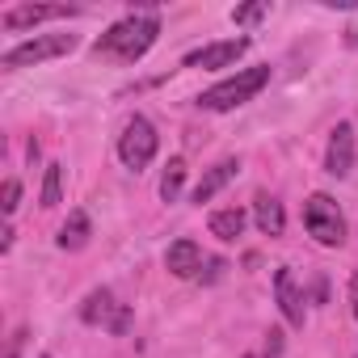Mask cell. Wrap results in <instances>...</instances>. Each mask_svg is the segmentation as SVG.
I'll use <instances>...</instances> for the list:
<instances>
[{
	"mask_svg": "<svg viewBox=\"0 0 358 358\" xmlns=\"http://www.w3.org/2000/svg\"><path fill=\"white\" fill-rule=\"evenodd\" d=\"M274 291H278V308H282L287 324L303 329V295H299V287H295V274H291L287 266L274 274Z\"/></svg>",
	"mask_w": 358,
	"mask_h": 358,
	"instance_id": "10",
	"label": "cell"
},
{
	"mask_svg": "<svg viewBox=\"0 0 358 358\" xmlns=\"http://www.w3.org/2000/svg\"><path fill=\"white\" fill-rule=\"evenodd\" d=\"M72 47H76V34H43V38H30V43L5 51V68H30V64H43V59L68 55Z\"/></svg>",
	"mask_w": 358,
	"mask_h": 358,
	"instance_id": "5",
	"label": "cell"
},
{
	"mask_svg": "<svg viewBox=\"0 0 358 358\" xmlns=\"http://www.w3.org/2000/svg\"><path fill=\"white\" fill-rule=\"evenodd\" d=\"M160 34V22L156 17H122L118 26H110L101 38H97V51L106 55H118L122 64H135Z\"/></svg>",
	"mask_w": 358,
	"mask_h": 358,
	"instance_id": "1",
	"label": "cell"
},
{
	"mask_svg": "<svg viewBox=\"0 0 358 358\" xmlns=\"http://www.w3.org/2000/svg\"><path fill=\"white\" fill-rule=\"evenodd\" d=\"M266 358H282V329L266 333Z\"/></svg>",
	"mask_w": 358,
	"mask_h": 358,
	"instance_id": "21",
	"label": "cell"
},
{
	"mask_svg": "<svg viewBox=\"0 0 358 358\" xmlns=\"http://www.w3.org/2000/svg\"><path fill=\"white\" fill-rule=\"evenodd\" d=\"M253 220H257V228H262L266 236H282V228H287L282 203L270 199V194H257V203H253Z\"/></svg>",
	"mask_w": 358,
	"mask_h": 358,
	"instance_id": "13",
	"label": "cell"
},
{
	"mask_svg": "<svg viewBox=\"0 0 358 358\" xmlns=\"http://www.w3.org/2000/svg\"><path fill=\"white\" fill-rule=\"evenodd\" d=\"M262 17H266V5H241V9H232V22L236 26H253Z\"/></svg>",
	"mask_w": 358,
	"mask_h": 358,
	"instance_id": "18",
	"label": "cell"
},
{
	"mask_svg": "<svg viewBox=\"0 0 358 358\" xmlns=\"http://www.w3.org/2000/svg\"><path fill=\"white\" fill-rule=\"evenodd\" d=\"M224 270H228L224 257H207V270H199V278L203 282H215V278H224Z\"/></svg>",
	"mask_w": 358,
	"mask_h": 358,
	"instance_id": "20",
	"label": "cell"
},
{
	"mask_svg": "<svg viewBox=\"0 0 358 358\" xmlns=\"http://www.w3.org/2000/svg\"><path fill=\"white\" fill-rule=\"evenodd\" d=\"M182 186H186V160H182V156H173L169 169H164V177H160V199H164V203H177Z\"/></svg>",
	"mask_w": 358,
	"mask_h": 358,
	"instance_id": "16",
	"label": "cell"
},
{
	"mask_svg": "<svg viewBox=\"0 0 358 358\" xmlns=\"http://www.w3.org/2000/svg\"><path fill=\"white\" fill-rule=\"evenodd\" d=\"M22 341H26V329H17V333L9 337V354H5V358H17V354H22Z\"/></svg>",
	"mask_w": 358,
	"mask_h": 358,
	"instance_id": "22",
	"label": "cell"
},
{
	"mask_svg": "<svg viewBox=\"0 0 358 358\" xmlns=\"http://www.w3.org/2000/svg\"><path fill=\"white\" fill-rule=\"evenodd\" d=\"M303 228H308L324 249H337V245L345 241V215H341V207H337L329 194H312V199L303 203Z\"/></svg>",
	"mask_w": 358,
	"mask_h": 358,
	"instance_id": "3",
	"label": "cell"
},
{
	"mask_svg": "<svg viewBox=\"0 0 358 358\" xmlns=\"http://www.w3.org/2000/svg\"><path fill=\"white\" fill-rule=\"evenodd\" d=\"M245 358H253V354H245Z\"/></svg>",
	"mask_w": 358,
	"mask_h": 358,
	"instance_id": "24",
	"label": "cell"
},
{
	"mask_svg": "<svg viewBox=\"0 0 358 358\" xmlns=\"http://www.w3.org/2000/svg\"><path fill=\"white\" fill-rule=\"evenodd\" d=\"M236 173H241V160H220L215 169H207V173H203V182L194 186V194H190V199H194L199 207H203V203H211V199L232 182V177H236Z\"/></svg>",
	"mask_w": 358,
	"mask_h": 358,
	"instance_id": "12",
	"label": "cell"
},
{
	"mask_svg": "<svg viewBox=\"0 0 358 358\" xmlns=\"http://www.w3.org/2000/svg\"><path fill=\"white\" fill-rule=\"evenodd\" d=\"M324 169L333 177H350V169H354V127L350 122H337L333 127L329 148H324Z\"/></svg>",
	"mask_w": 358,
	"mask_h": 358,
	"instance_id": "8",
	"label": "cell"
},
{
	"mask_svg": "<svg viewBox=\"0 0 358 358\" xmlns=\"http://www.w3.org/2000/svg\"><path fill=\"white\" fill-rule=\"evenodd\" d=\"M43 358H51V354H43Z\"/></svg>",
	"mask_w": 358,
	"mask_h": 358,
	"instance_id": "25",
	"label": "cell"
},
{
	"mask_svg": "<svg viewBox=\"0 0 358 358\" xmlns=\"http://www.w3.org/2000/svg\"><path fill=\"white\" fill-rule=\"evenodd\" d=\"M156 148H160V135H156V127L148 122V118H131L127 127H122V135H118V160L127 164V169H143V164H152V156H156Z\"/></svg>",
	"mask_w": 358,
	"mask_h": 358,
	"instance_id": "4",
	"label": "cell"
},
{
	"mask_svg": "<svg viewBox=\"0 0 358 358\" xmlns=\"http://www.w3.org/2000/svg\"><path fill=\"white\" fill-rule=\"evenodd\" d=\"M164 266H169L173 278H194L203 270V253H199L194 241H173L169 253H164Z\"/></svg>",
	"mask_w": 358,
	"mask_h": 358,
	"instance_id": "11",
	"label": "cell"
},
{
	"mask_svg": "<svg viewBox=\"0 0 358 358\" xmlns=\"http://www.w3.org/2000/svg\"><path fill=\"white\" fill-rule=\"evenodd\" d=\"M266 85H270V64H257V68H245V72L220 80L215 89H207V93L199 97V106H203V110H236V106H245L249 97H257Z\"/></svg>",
	"mask_w": 358,
	"mask_h": 358,
	"instance_id": "2",
	"label": "cell"
},
{
	"mask_svg": "<svg viewBox=\"0 0 358 358\" xmlns=\"http://www.w3.org/2000/svg\"><path fill=\"white\" fill-rule=\"evenodd\" d=\"M85 245H89V215L72 211L68 224L59 228V249H85Z\"/></svg>",
	"mask_w": 358,
	"mask_h": 358,
	"instance_id": "15",
	"label": "cell"
},
{
	"mask_svg": "<svg viewBox=\"0 0 358 358\" xmlns=\"http://www.w3.org/2000/svg\"><path fill=\"white\" fill-rule=\"evenodd\" d=\"M350 303H354V316H358V274L350 278Z\"/></svg>",
	"mask_w": 358,
	"mask_h": 358,
	"instance_id": "23",
	"label": "cell"
},
{
	"mask_svg": "<svg viewBox=\"0 0 358 358\" xmlns=\"http://www.w3.org/2000/svg\"><path fill=\"white\" fill-rule=\"evenodd\" d=\"M245 224H249V215H245L241 207L215 211V215H211V236H220V241H236V236L245 232Z\"/></svg>",
	"mask_w": 358,
	"mask_h": 358,
	"instance_id": "14",
	"label": "cell"
},
{
	"mask_svg": "<svg viewBox=\"0 0 358 358\" xmlns=\"http://www.w3.org/2000/svg\"><path fill=\"white\" fill-rule=\"evenodd\" d=\"M64 199V164H47V182H43V207H59Z\"/></svg>",
	"mask_w": 358,
	"mask_h": 358,
	"instance_id": "17",
	"label": "cell"
},
{
	"mask_svg": "<svg viewBox=\"0 0 358 358\" xmlns=\"http://www.w3.org/2000/svg\"><path fill=\"white\" fill-rule=\"evenodd\" d=\"M80 320H85V324H106L110 333H127V324H131V312H127L122 303H114V295L101 287V291H93V295L85 299V308H80Z\"/></svg>",
	"mask_w": 358,
	"mask_h": 358,
	"instance_id": "6",
	"label": "cell"
},
{
	"mask_svg": "<svg viewBox=\"0 0 358 358\" xmlns=\"http://www.w3.org/2000/svg\"><path fill=\"white\" fill-rule=\"evenodd\" d=\"M17 199H22V186H17V182H5V186H0V207H5V215L17 211Z\"/></svg>",
	"mask_w": 358,
	"mask_h": 358,
	"instance_id": "19",
	"label": "cell"
},
{
	"mask_svg": "<svg viewBox=\"0 0 358 358\" xmlns=\"http://www.w3.org/2000/svg\"><path fill=\"white\" fill-rule=\"evenodd\" d=\"M245 51H249V38L211 43V47H203V51H190V55H186V68H203V72H215V68H228V64H236Z\"/></svg>",
	"mask_w": 358,
	"mask_h": 358,
	"instance_id": "7",
	"label": "cell"
},
{
	"mask_svg": "<svg viewBox=\"0 0 358 358\" xmlns=\"http://www.w3.org/2000/svg\"><path fill=\"white\" fill-rule=\"evenodd\" d=\"M76 9L68 5H17L9 9L5 17H0V26L5 30H26V26H38V22H51V17H72Z\"/></svg>",
	"mask_w": 358,
	"mask_h": 358,
	"instance_id": "9",
	"label": "cell"
}]
</instances>
